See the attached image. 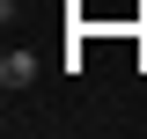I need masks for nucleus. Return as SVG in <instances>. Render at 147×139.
Wrapping results in <instances>:
<instances>
[{
    "mask_svg": "<svg viewBox=\"0 0 147 139\" xmlns=\"http://www.w3.org/2000/svg\"><path fill=\"white\" fill-rule=\"evenodd\" d=\"M30 81H37V51H7L0 59V88H7V95H22Z\"/></svg>",
    "mask_w": 147,
    "mask_h": 139,
    "instance_id": "1",
    "label": "nucleus"
}]
</instances>
